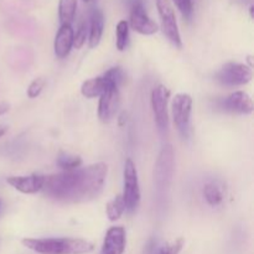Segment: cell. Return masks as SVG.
I'll return each mask as SVG.
<instances>
[{
  "mask_svg": "<svg viewBox=\"0 0 254 254\" xmlns=\"http://www.w3.org/2000/svg\"><path fill=\"white\" fill-rule=\"evenodd\" d=\"M108 166L96 163L86 168L62 171L45 176L42 191L47 197L64 203H82L94 200L102 193Z\"/></svg>",
  "mask_w": 254,
  "mask_h": 254,
  "instance_id": "6da1fadb",
  "label": "cell"
},
{
  "mask_svg": "<svg viewBox=\"0 0 254 254\" xmlns=\"http://www.w3.org/2000/svg\"><path fill=\"white\" fill-rule=\"evenodd\" d=\"M22 245L37 254H87L94 250L89 241L69 237L24 238Z\"/></svg>",
  "mask_w": 254,
  "mask_h": 254,
  "instance_id": "7a4b0ae2",
  "label": "cell"
},
{
  "mask_svg": "<svg viewBox=\"0 0 254 254\" xmlns=\"http://www.w3.org/2000/svg\"><path fill=\"white\" fill-rule=\"evenodd\" d=\"M124 189L122 197L126 203V211L134 212L140 203V188H139L138 170L131 159H127L123 170Z\"/></svg>",
  "mask_w": 254,
  "mask_h": 254,
  "instance_id": "3957f363",
  "label": "cell"
},
{
  "mask_svg": "<svg viewBox=\"0 0 254 254\" xmlns=\"http://www.w3.org/2000/svg\"><path fill=\"white\" fill-rule=\"evenodd\" d=\"M174 126L183 138L190 135L191 113H192V98L188 93H178L171 101Z\"/></svg>",
  "mask_w": 254,
  "mask_h": 254,
  "instance_id": "277c9868",
  "label": "cell"
},
{
  "mask_svg": "<svg viewBox=\"0 0 254 254\" xmlns=\"http://www.w3.org/2000/svg\"><path fill=\"white\" fill-rule=\"evenodd\" d=\"M252 78V67L240 62H228L215 76L216 81L225 87L245 86L250 83Z\"/></svg>",
  "mask_w": 254,
  "mask_h": 254,
  "instance_id": "5b68a950",
  "label": "cell"
},
{
  "mask_svg": "<svg viewBox=\"0 0 254 254\" xmlns=\"http://www.w3.org/2000/svg\"><path fill=\"white\" fill-rule=\"evenodd\" d=\"M155 2L159 16H160L164 35L168 37L171 44L180 49L183 46V40H181L180 30H179L178 21H176L173 2H171V0H155Z\"/></svg>",
  "mask_w": 254,
  "mask_h": 254,
  "instance_id": "8992f818",
  "label": "cell"
},
{
  "mask_svg": "<svg viewBox=\"0 0 254 254\" xmlns=\"http://www.w3.org/2000/svg\"><path fill=\"white\" fill-rule=\"evenodd\" d=\"M174 149L170 144L164 145L156 160L154 178L158 189H166L171 183L174 173Z\"/></svg>",
  "mask_w": 254,
  "mask_h": 254,
  "instance_id": "52a82bcc",
  "label": "cell"
},
{
  "mask_svg": "<svg viewBox=\"0 0 254 254\" xmlns=\"http://www.w3.org/2000/svg\"><path fill=\"white\" fill-rule=\"evenodd\" d=\"M169 97H170V92L163 84H159L151 91V108H153L155 123L160 131H165L169 126Z\"/></svg>",
  "mask_w": 254,
  "mask_h": 254,
  "instance_id": "ba28073f",
  "label": "cell"
},
{
  "mask_svg": "<svg viewBox=\"0 0 254 254\" xmlns=\"http://www.w3.org/2000/svg\"><path fill=\"white\" fill-rule=\"evenodd\" d=\"M129 27L140 35H154L158 32L159 26L154 20L148 16L141 0H134L130 5V14H129Z\"/></svg>",
  "mask_w": 254,
  "mask_h": 254,
  "instance_id": "9c48e42d",
  "label": "cell"
},
{
  "mask_svg": "<svg viewBox=\"0 0 254 254\" xmlns=\"http://www.w3.org/2000/svg\"><path fill=\"white\" fill-rule=\"evenodd\" d=\"M121 104V96H119V87L109 83L106 87L103 93L99 96L98 103V118L104 123H108L116 117Z\"/></svg>",
  "mask_w": 254,
  "mask_h": 254,
  "instance_id": "30bf717a",
  "label": "cell"
},
{
  "mask_svg": "<svg viewBox=\"0 0 254 254\" xmlns=\"http://www.w3.org/2000/svg\"><path fill=\"white\" fill-rule=\"evenodd\" d=\"M221 111L233 114H251L253 112V101L247 92L237 91L216 102Z\"/></svg>",
  "mask_w": 254,
  "mask_h": 254,
  "instance_id": "8fae6325",
  "label": "cell"
},
{
  "mask_svg": "<svg viewBox=\"0 0 254 254\" xmlns=\"http://www.w3.org/2000/svg\"><path fill=\"white\" fill-rule=\"evenodd\" d=\"M6 183L11 188L25 195H34L42 191L45 184V176L40 174H31L27 176H10Z\"/></svg>",
  "mask_w": 254,
  "mask_h": 254,
  "instance_id": "7c38bea8",
  "label": "cell"
},
{
  "mask_svg": "<svg viewBox=\"0 0 254 254\" xmlns=\"http://www.w3.org/2000/svg\"><path fill=\"white\" fill-rule=\"evenodd\" d=\"M127 246L126 228L122 226L111 227L106 233L101 254H123Z\"/></svg>",
  "mask_w": 254,
  "mask_h": 254,
  "instance_id": "4fadbf2b",
  "label": "cell"
},
{
  "mask_svg": "<svg viewBox=\"0 0 254 254\" xmlns=\"http://www.w3.org/2000/svg\"><path fill=\"white\" fill-rule=\"evenodd\" d=\"M73 27L72 25H61L54 42L55 55L59 59H64L73 49Z\"/></svg>",
  "mask_w": 254,
  "mask_h": 254,
  "instance_id": "5bb4252c",
  "label": "cell"
},
{
  "mask_svg": "<svg viewBox=\"0 0 254 254\" xmlns=\"http://www.w3.org/2000/svg\"><path fill=\"white\" fill-rule=\"evenodd\" d=\"M104 30V16L102 10L93 9L91 12V22L88 29V44L91 49H94L101 42Z\"/></svg>",
  "mask_w": 254,
  "mask_h": 254,
  "instance_id": "9a60e30c",
  "label": "cell"
},
{
  "mask_svg": "<svg viewBox=\"0 0 254 254\" xmlns=\"http://www.w3.org/2000/svg\"><path fill=\"white\" fill-rule=\"evenodd\" d=\"M107 86H108V82L103 76L94 77V78L87 79L82 83L81 93L86 98H96L103 93Z\"/></svg>",
  "mask_w": 254,
  "mask_h": 254,
  "instance_id": "2e32d148",
  "label": "cell"
},
{
  "mask_svg": "<svg viewBox=\"0 0 254 254\" xmlns=\"http://www.w3.org/2000/svg\"><path fill=\"white\" fill-rule=\"evenodd\" d=\"M203 197H205L206 202L212 207L221 205L223 202V198H225L222 186L216 181L207 183L203 186Z\"/></svg>",
  "mask_w": 254,
  "mask_h": 254,
  "instance_id": "e0dca14e",
  "label": "cell"
},
{
  "mask_svg": "<svg viewBox=\"0 0 254 254\" xmlns=\"http://www.w3.org/2000/svg\"><path fill=\"white\" fill-rule=\"evenodd\" d=\"M77 10V0H60L59 19L61 25H71Z\"/></svg>",
  "mask_w": 254,
  "mask_h": 254,
  "instance_id": "ac0fdd59",
  "label": "cell"
},
{
  "mask_svg": "<svg viewBox=\"0 0 254 254\" xmlns=\"http://www.w3.org/2000/svg\"><path fill=\"white\" fill-rule=\"evenodd\" d=\"M106 212L107 217H108V220L112 221V222H116V221H118L119 218L123 216V213L126 212V203H124L122 195L116 196L113 200H111L107 203Z\"/></svg>",
  "mask_w": 254,
  "mask_h": 254,
  "instance_id": "d6986e66",
  "label": "cell"
},
{
  "mask_svg": "<svg viewBox=\"0 0 254 254\" xmlns=\"http://www.w3.org/2000/svg\"><path fill=\"white\" fill-rule=\"evenodd\" d=\"M129 24L127 20H121L116 29V45L119 51H124L129 42Z\"/></svg>",
  "mask_w": 254,
  "mask_h": 254,
  "instance_id": "ffe728a7",
  "label": "cell"
},
{
  "mask_svg": "<svg viewBox=\"0 0 254 254\" xmlns=\"http://www.w3.org/2000/svg\"><path fill=\"white\" fill-rule=\"evenodd\" d=\"M57 165L64 171L73 170V169L79 168L82 165V159L77 155H71V154L62 153L61 155L57 158Z\"/></svg>",
  "mask_w": 254,
  "mask_h": 254,
  "instance_id": "44dd1931",
  "label": "cell"
},
{
  "mask_svg": "<svg viewBox=\"0 0 254 254\" xmlns=\"http://www.w3.org/2000/svg\"><path fill=\"white\" fill-rule=\"evenodd\" d=\"M88 37V25H87L86 20H82L79 22L78 27H77L76 34L73 35V47L74 49H81L84 44H86V40Z\"/></svg>",
  "mask_w": 254,
  "mask_h": 254,
  "instance_id": "7402d4cb",
  "label": "cell"
},
{
  "mask_svg": "<svg viewBox=\"0 0 254 254\" xmlns=\"http://www.w3.org/2000/svg\"><path fill=\"white\" fill-rule=\"evenodd\" d=\"M104 78L107 79V82L114 84V86L119 87L122 83H123L124 78H126V74H124V71L121 68V67H112L111 69L106 72L104 74H102Z\"/></svg>",
  "mask_w": 254,
  "mask_h": 254,
  "instance_id": "603a6c76",
  "label": "cell"
},
{
  "mask_svg": "<svg viewBox=\"0 0 254 254\" xmlns=\"http://www.w3.org/2000/svg\"><path fill=\"white\" fill-rule=\"evenodd\" d=\"M45 86H46V79L44 77H37V78H35L30 83L29 88H27V97L31 99L37 98L41 94V92L44 91Z\"/></svg>",
  "mask_w": 254,
  "mask_h": 254,
  "instance_id": "cb8c5ba5",
  "label": "cell"
},
{
  "mask_svg": "<svg viewBox=\"0 0 254 254\" xmlns=\"http://www.w3.org/2000/svg\"><path fill=\"white\" fill-rule=\"evenodd\" d=\"M173 2L176 5V7H178L179 11L181 12L184 19L191 20V17H192V14H193L192 0H173Z\"/></svg>",
  "mask_w": 254,
  "mask_h": 254,
  "instance_id": "d4e9b609",
  "label": "cell"
},
{
  "mask_svg": "<svg viewBox=\"0 0 254 254\" xmlns=\"http://www.w3.org/2000/svg\"><path fill=\"white\" fill-rule=\"evenodd\" d=\"M184 245H185L184 238H178V240H175L174 242L166 243L165 246H163V247L159 250L158 254H179L181 252V250H183Z\"/></svg>",
  "mask_w": 254,
  "mask_h": 254,
  "instance_id": "484cf974",
  "label": "cell"
},
{
  "mask_svg": "<svg viewBox=\"0 0 254 254\" xmlns=\"http://www.w3.org/2000/svg\"><path fill=\"white\" fill-rule=\"evenodd\" d=\"M7 111H9V104L5 103V102L0 103V116H2V114L6 113Z\"/></svg>",
  "mask_w": 254,
  "mask_h": 254,
  "instance_id": "4316f807",
  "label": "cell"
},
{
  "mask_svg": "<svg viewBox=\"0 0 254 254\" xmlns=\"http://www.w3.org/2000/svg\"><path fill=\"white\" fill-rule=\"evenodd\" d=\"M6 127H4V126H0V138H1V136H4L5 135V133H6Z\"/></svg>",
  "mask_w": 254,
  "mask_h": 254,
  "instance_id": "83f0119b",
  "label": "cell"
},
{
  "mask_svg": "<svg viewBox=\"0 0 254 254\" xmlns=\"http://www.w3.org/2000/svg\"><path fill=\"white\" fill-rule=\"evenodd\" d=\"M250 11H251V16H252V17H253V6H251Z\"/></svg>",
  "mask_w": 254,
  "mask_h": 254,
  "instance_id": "f1b7e54d",
  "label": "cell"
},
{
  "mask_svg": "<svg viewBox=\"0 0 254 254\" xmlns=\"http://www.w3.org/2000/svg\"><path fill=\"white\" fill-rule=\"evenodd\" d=\"M83 1L84 2H89V1H91V0H83Z\"/></svg>",
  "mask_w": 254,
  "mask_h": 254,
  "instance_id": "f546056e",
  "label": "cell"
},
{
  "mask_svg": "<svg viewBox=\"0 0 254 254\" xmlns=\"http://www.w3.org/2000/svg\"><path fill=\"white\" fill-rule=\"evenodd\" d=\"M0 210H1V201H0Z\"/></svg>",
  "mask_w": 254,
  "mask_h": 254,
  "instance_id": "4dcf8cb0",
  "label": "cell"
}]
</instances>
